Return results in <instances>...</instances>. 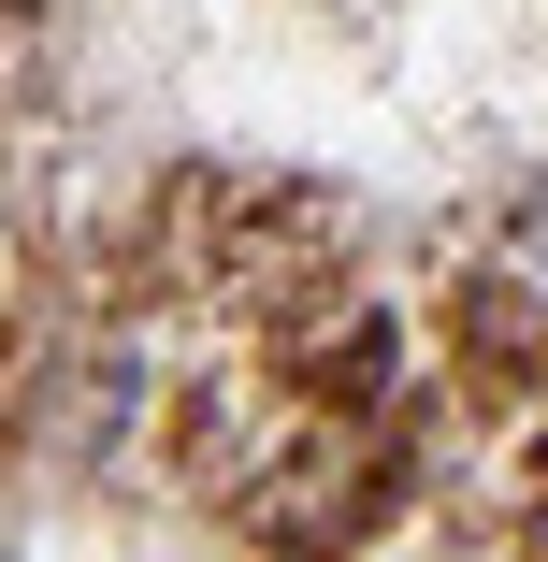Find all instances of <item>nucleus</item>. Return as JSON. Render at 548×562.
<instances>
[{
  "instance_id": "1",
  "label": "nucleus",
  "mask_w": 548,
  "mask_h": 562,
  "mask_svg": "<svg viewBox=\"0 0 548 562\" xmlns=\"http://www.w3.org/2000/svg\"><path fill=\"white\" fill-rule=\"evenodd\" d=\"M477 289H491L519 331H548V173L505 202V232H491V274H477Z\"/></svg>"
}]
</instances>
